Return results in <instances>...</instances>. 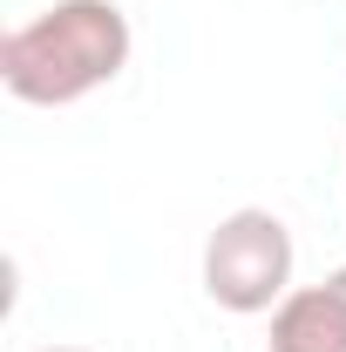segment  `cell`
<instances>
[{
    "label": "cell",
    "mask_w": 346,
    "mask_h": 352,
    "mask_svg": "<svg viewBox=\"0 0 346 352\" xmlns=\"http://www.w3.org/2000/svg\"><path fill=\"white\" fill-rule=\"evenodd\" d=\"M130 14L116 0H54L48 14L7 28L0 41V82L28 109H68L130 68Z\"/></svg>",
    "instance_id": "1"
},
{
    "label": "cell",
    "mask_w": 346,
    "mask_h": 352,
    "mask_svg": "<svg viewBox=\"0 0 346 352\" xmlns=\"http://www.w3.org/2000/svg\"><path fill=\"white\" fill-rule=\"evenodd\" d=\"M292 292V230L278 210H231L217 217V230L204 237V298L217 311H238V318H258L278 311V298Z\"/></svg>",
    "instance_id": "2"
},
{
    "label": "cell",
    "mask_w": 346,
    "mask_h": 352,
    "mask_svg": "<svg viewBox=\"0 0 346 352\" xmlns=\"http://www.w3.org/2000/svg\"><path fill=\"white\" fill-rule=\"evenodd\" d=\"M272 352H346V298L333 285H292L272 311Z\"/></svg>",
    "instance_id": "3"
},
{
    "label": "cell",
    "mask_w": 346,
    "mask_h": 352,
    "mask_svg": "<svg viewBox=\"0 0 346 352\" xmlns=\"http://www.w3.org/2000/svg\"><path fill=\"white\" fill-rule=\"evenodd\" d=\"M326 285H333V292H340V298H346V264H340V271H333V278H326Z\"/></svg>",
    "instance_id": "4"
},
{
    "label": "cell",
    "mask_w": 346,
    "mask_h": 352,
    "mask_svg": "<svg viewBox=\"0 0 346 352\" xmlns=\"http://www.w3.org/2000/svg\"><path fill=\"white\" fill-rule=\"evenodd\" d=\"M41 352H95V346H41Z\"/></svg>",
    "instance_id": "5"
}]
</instances>
